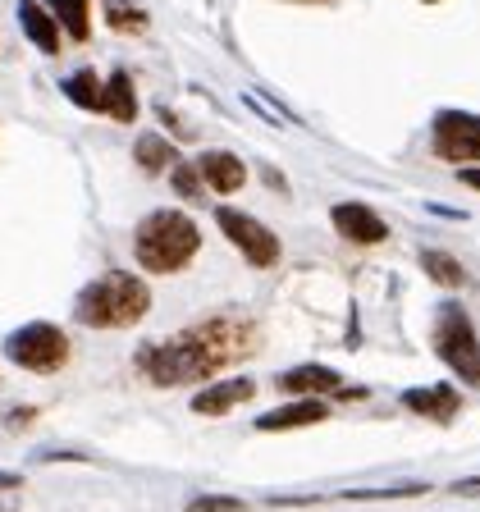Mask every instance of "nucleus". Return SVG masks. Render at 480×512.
Wrapping results in <instances>:
<instances>
[{
  "mask_svg": "<svg viewBox=\"0 0 480 512\" xmlns=\"http://www.w3.org/2000/svg\"><path fill=\"white\" fill-rule=\"evenodd\" d=\"M256 325L238 316H211L197 320L188 330H179L165 343H147L138 352V371L147 375L156 389H174V384H192L215 375L220 366L243 362L247 352H256Z\"/></svg>",
  "mask_w": 480,
  "mask_h": 512,
  "instance_id": "1",
  "label": "nucleus"
},
{
  "mask_svg": "<svg viewBox=\"0 0 480 512\" xmlns=\"http://www.w3.org/2000/svg\"><path fill=\"white\" fill-rule=\"evenodd\" d=\"M151 311V288L128 270H106L74 298V320L87 330H128Z\"/></svg>",
  "mask_w": 480,
  "mask_h": 512,
  "instance_id": "2",
  "label": "nucleus"
},
{
  "mask_svg": "<svg viewBox=\"0 0 480 512\" xmlns=\"http://www.w3.org/2000/svg\"><path fill=\"white\" fill-rule=\"evenodd\" d=\"M202 247V229L192 224V215L183 211H151L133 234V256L138 266L151 275H174L197 256Z\"/></svg>",
  "mask_w": 480,
  "mask_h": 512,
  "instance_id": "3",
  "label": "nucleus"
},
{
  "mask_svg": "<svg viewBox=\"0 0 480 512\" xmlns=\"http://www.w3.org/2000/svg\"><path fill=\"white\" fill-rule=\"evenodd\" d=\"M435 352L444 357V366L453 375H462V384L480 389V339H476V325L462 307L444 302L435 316Z\"/></svg>",
  "mask_w": 480,
  "mask_h": 512,
  "instance_id": "4",
  "label": "nucleus"
},
{
  "mask_svg": "<svg viewBox=\"0 0 480 512\" xmlns=\"http://www.w3.org/2000/svg\"><path fill=\"white\" fill-rule=\"evenodd\" d=\"M5 357L14 366H23V371L51 375L69 362V339H64V330L51 325V320H32V325H23V330H14L5 339Z\"/></svg>",
  "mask_w": 480,
  "mask_h": 512,
  "instance_id": "5",
  "label": "nucleus"
},
{
  "mask_svg": "<svg viewBox=\"0 0 480 512\" xmlns=\"http://www.w3.org/2000/svg\"><path fill=\"white\" fill-rule=\"evenodd\" d=\"M215 224H220L224 238H229V243L243 252V261H252L256 270H266V266H275L279 261V238L270 234L261 220L234 211V206H220V211H215Z\"/></svg>",
  "mask_w": 480,
  "mask_h": 512,
  "instance_id": "6",
  "label": "nucleus"
},
{
  "mask_svg": "<svg viewBox=\"0 0 480 512\" xmlns=\"http://www.w3.org/2000/svg\"><path fill=\"white\" fill-rule=\"evenodd\" d=\"M435 151L453 165L480 160V115L467 110H439L435 115Z\"/></svg>",
  "mask_w": 480,
  "mask_h": 512,
  "instance_id": "7",
  "label": "nucleus"
},
{
  "mask_svg": "<svg viewBox=\"0 0 480 512\" xmlns=\"http://www.w3.org/2000/svg\"><path fill=\"white\" fill-rule=\"evenodd\" d=\"M330 220H334V229H339L348 243L375 247V243H384V238H389V224H384L380 215H375L371 206H362V202H339L330 211Z\"/></svg>",
  "mask_w": 480,
  "mask_h": 512,
  "instance_id": "8",
  "label": "nucleus"
},
{
  "mask_svg": "<svg viewBox=\"0 0 480 512\" xmlns=\"http://www.w3.org/2000/svg\"><path fill=\"white\" fill-rule=\"evenodd\" d=\"M252 394H256V384L247 380V375H234V380L206 384L202 394H192V412L197 416H224V412H234V407H243Z\"/></svg>",
  "mask_w": 480,
  "mask_h": 512,
  "instance_id": "9",
  "label": "nucleus"
},
{
  "mask_svg": "<svg viewBox=\"0 0 480 512\" xmlns=\"http://www.w3.org/2000/svg\"><path fill=\"white\" fill-rule=\"evenodd\" d=\"M197 179H202L211 192L229 197V192H238L247 183V170H243V160L229 156V151H206V156L197 160Z\"/></svg>",
  "mask_w": 480,
  "mask_h": 512,
  "instance_id": "10",
  "label": "nucleus"
},
{
  "mask_svg": "<svg viewBox=\"0 0 480 512\" xmlns=\"http://www.w3.org/2000/svg\"><path fill=\"white\" fill-rule=\"evenodd\" d=\"M403 407L416 416H430V421H439V426H448L453 416H458L462 398L448 389V384H430V389H407L403 394Z\"/></svg>",
  "mask_w": 480,
  "mask_h": 512,
  "instance_id": "11",
  "label": "nucleus"
},
{
  "mask_svg": "<svg viewBox=\"0 0 480 512\" xmlns=\"http://www.w3.org/2000/svg\"><path fill=\"white\" fill-rule=\"evenodd\" d=\"M325 416H330V407L320 403V398H298V403H284L275 412L256 416V430H298V426H316Z\"/></svg>",
  "mask_w": 480,
  "mask_h": 512,
  "instance_id": "12",
  "label": "nucleus"
},
{
  "mask_svg": "<svg viewBox=\"0 0 480 512\" xmlns=\"http://www.w3.org/2000/svg\"><path fill=\"white\" fill-rule=\"evenodd\" d=\"M96 115H110V119H119V124H128V119L138 115L133 78H128L124 69H115V74H110V83L101 87V106H96Z\"/></svg>",
  "mask_w": 480,
  "mask_h": 512,
  "instance_id": "13",
  "label": "nucleus"
},
{
  "mask_svg": "<svg viewBox=\"0 0 480 512\" xmlns=\"http://www.w3.org/2000/svg\"><path fill=\"white\" fill-rule=\"evenodd\" d=\"M279 389L284 394H330V389H339V371H330V366H293V371L279 375Z\"/></svg>",
  "mask_w": 480,
  "mask_h": 512,
  "instance_id": "14",
  "label": "nucleus"
},
{
  "mask_svg": "<svg viewBox=\"0 0 480 512\" xmlns=\"http://www.w3.org/2000/svg\"><path fill=\"white\" fill-rule=\"evenodd\" d=\"M19 23L32 42H37V51H46V55L60 51V28H55V19L37 5V0H19Z\"/></svg>",
  "mask_w": 480,
  "mask_h": 512,
  "instance_id": "15",
  "label": "nucleus"
},
{
  "mask_svg": "<svg viewBox=\"0 0 480 512\" xmlns=\"http://www.w3.org/2000/svg\"><path fill=\"white\" fill-rule=\"evenodd\" d=\"M421 270H426L439 288H462L467 284V270H462L448 252H439V247H426V252H421Z\"/></svg>",
  "mask_w": 480,
  "mask_h": 512,
  "instance_id": "16",
  "label": "nucleus"
},
{
  "mask_svg": "<svg viewBox=\"0 0 480 512\" xmlns=\"http://www.w3.org/2000/svg\"><path fill=\"white\" fill-rule=\"evenodd\" d=\"M138 165L147 174L170 170V165H174V147L160 138V133H142V138H138Z\"/></svg>",
  "mask_w": 480,
  "mask_h": 512,
  "instance_id": "17",
  "label": "nucleus"
},
{
  "mask_svg": "<svg viewBox=\"0 0 480 512\" xmlns=\"http://www.w3.org/2000/svg\"><path fill=\"white\" fill-rule=\"evenodd\" d=\"M106 23L115 32H147V14L133 0H106Z\"/></svg>",
  "mask_w": 480,
  "mask_h": 512,
  "instance_id": "18",
  "label": "nucleus"
},
{
  "mask_svg": "<svg viewBox=\"0 0 480 512\" xmlns=\"http://www.w3.org/2000/svg\"><path fill=\"white\" fill-rule=\"evenodd\" d=\"M64 96H69L74 106H83V110H96L101 106V83H96L92 69H83V74L64 78Z\"/></svg>",
  "mask_w": 480,
  "mask_h": 512,
  "instance_id": "19",
  "label": "nucleus"
},
{
  "mask_svg": "<svg viewBox=\"0 0 480 512\" xmlns=\"http://www.w3.org/2000/svg\"><path fill=\"white\" fill-rule=\"evenodd\" d=\"M55 5V19L64 23V32L74 42H87V0H51Z\"/></svg>",
  "mask_w": 480,
  "mask_h": 512,
  "instance_id": "20",
  "label": "nucleus"
},
{
  "mask_svg": "<svg viewBox=\"0 0 480 512\" xmlns=\"http://www.w3.org/2000/svg\"><path fill=\"white\" fill-rule=\"evenodd\" d=\"M183 512H243V499H234V494H197Z\"/></svg>",
  "mask_w": 480,
  "mask_h": 512,
  "instance_id": "21",
  "label": "nucleus"
},
{
  "mask_svg": "<svg viewBox=\"0 0 480 512\" xmlns=\"http://www.w3.org/2000/svg\"><path fill=\"white\" fill-rule=\"evenodd\" d=\"M407 494H426V485L412 480V485H394V490H357V494H348V499H407Z\"/></svg>",
  "mask_w": 480,
  "mask_h": 512,
  "instance_id": "22",
  "label": "nucleus"
},
{
  "mask_svg": "<svg viewBox=\"0 0 480 512\" xmlns=\"http://www.w3.org/2000/svg\"><path fill=\"white\" fill-rule=\"evenodd\" d=\"M174 188L183 197H202V179H197V165H174Z\"/></svg>",
  "mask_w": 480,
  "mask_h": 512,
  "instance_id": "23",
  "label": "nucleus"
},
{
  "mask_svg": "<svg viewBox=\"0 0 480 512\" xmlns=\"http://www.w3.org/2000/svg\"><path fill=\"white\" fill-rule=\"evenodd\" d=\"M462 183H467V188H480V165H462Z\"/></svg>",
  "mask_w": 480,
  "mask_h": 512,
  "instance_id": "24",
  "label": "nucleus"
},
{
  "mask_svg": "<svg viewBox=\"0 0 480 512\" xmlns=\"http://www.w3.org/2000/svg\"><path fill=\"white\" fill-rule=\"evenodd\" d=\"M23 476H14V471H0V490H19Z\"/></svg>",
  "mask_w": 480,
  "mask_h": 512,
  "instance_id": "25",
  "label": "nucleus"
},
{
  "mask_svg": "<svg viewBox=\"0 0 480 512\" xmlns=\"http://www.w3.org/2000/svg\"><path fill=\"white\" fill-rule=\"evenodd\" d=\"M453 490H458V494H480V476H471V480H458Z\"/></svg>",
  "mask_w": 480,
  "mask_h": 512,
  "instance_id": "26",
  "label": "nucleus"
},
{
  "mask_svg": "<svg viewBox=\"0 0 480 512\" xmlns=\"http://www.w3.org/2000/svg\"><path fill=\"white\" fill-rule=\"evenodd\" d=\"M0 512H10V508H0Z\"/></svg>",
  "mask_w": 480,
  "mask_h": 512,
  "instance_id": "27",
  "label": "nucleus"
}]
</instances>
